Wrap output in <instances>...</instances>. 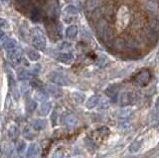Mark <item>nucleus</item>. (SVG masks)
Masks as SVG:
<instances>
[{
	"mask_svg": "<svg viewBox=\"0 0 159 158\" xmlns=\"http://www.w3.org/2000/svg\"><path fill=\"white\" fill-rule=\"evenodd\" d=\"M31 37H32V44L36 49L40 51H44L47 47V41L44 36V33L40 29L34 28L31 30Z\"/></svg>",
	"mask_w": 159,
	"mask_h": 158,
	"instance_id": "obj_1",
	"label": "nucleus"
},
{
	"mask_svg": "<svg viewBox=\"0 0 159 158\" xmlns=\"http://www.w3.org/2000/svg\"><path fill=\"white\" fill-rule=\"evenodd\" d=\"M61 122L67 128H74L78 124V118L70 111H64L61 114Z\"/></svg>",
	"mask_w": 159,
	"mask_h": 158,
	"instance_id": "obj_2",
	"label": "nucleus"
},
{
	"mask_svg": "<svg viewBox=\"0 0 159 158\" xmlns=\"http://www.w3.org/2000/svg\"><path fill=\"white\" fill-rule=\"evenodd\" d=\"M150 79H151V74L150 72L145 69L139 72L134 78V83L135 85H137L138 86H145L149 83Z\"/></svg>",
	"mask_w": 159,
	"mask_h": 158,
	"instance_id": "obj_3",
	"label": "nucleus"
},
{
	"mask_svg": "<svg viewBox=\"0 0 159 158\" xmlns=\"http://www.w3.org/2000/svg\"><path fill=\"white\" fill-rule=\"evenodd\" d=\"M48 79L51 83H55L58 86H68L69 85V80L63 74L57 73V72H52L48 75Z\"/></svg>",
	"mask_w": 159,
	"mask_h": 158,
	"instance_id": "obj_4",
	"label": "nucleus"
},
{
	"mask_svg": "<svg viewBox=\"0 0 159 158\" xmlns=\"http://www.w3.org/2000/svg\"><path fill=\"white\" fill-rule=\"evenodd\" d=\"M22 54H23L22 50L17 46L12 50L7 51V58L13 64H19V63L22 62V59H23Z\"/></svg>",
	"mask_w": 159,
	"mask_h": 158,
	"instance_id": "obj_5",
	"label": "nucleus"
},
{
	"mask_svg": "<svg viewBox=\"0 0 159 158\" xmlns=\"http://www.w3.org/2000/svg\"><path fill=\"white\" fill-rule=\"evenodd\" d=\"M57 60L62 64L71 65L74 61V55L72 53H61L57 56Z\"/></svg>",
	"mask_w": 159,
	"mask_h": 158,
	"instance_id": "obj_6",
	"label": "nucleus"
},
{
	"mask_svg": "<svg viewBox=\"0 0 159 158\" xmlns=\"http://www.w3.org/2000/svg\"><path fill=\"white\" fill-rule=\"evenodd\" d=\"M132 98H133V97H132L131 92H122L119 97V104L121 106H128V104H130L132 103Z\"/></svg>",
	"mask_w": 159,
	"mask_h": 158,
	"instance_id": "obj_7",
	"label": "nucleus"
},
{
	"mask_svg": "<svg viewBox=\"0 0 159 158\" xmlns=\"http://www.w3.org/2000/svg\"><path fill=\"white\" fill-rule=\"evenodd\" d=\"M47 92H48V94L50 95H52L53 97H61L62 95H63V91H62V89L58 88V86H56L54 85H49L47 86Z\"/></svg>",
	"mask_w": 159,
	"mask_h": 158,
	"instance_id": "obj_8",
	"label": "nucleus"
},
{
	"mask_svg": "<svg viewBox=\"0 0 159 158\" xmlns=\"http://www.w3.org/2000/svg\"><path fill=\"white\" fill-rule=\"evenodd\" d=\"M52 109V103L50 101H43L39 107V114L41 116H47Z\"/></svg>",
	"mask_w": 159,
	"mask_h": 158,
	"instance_id": "obj_9",
	"label": "nucleus"
},
{
	"mask_svg": "<svg viewBox=\"0 0 159 158\" xmlns=\"http://www.w3.org/2000/svg\"><path fill=\"white\" fill-rule=\"evenodd\" d=\"M78 35V27L75 25L69 26L66 29V37L69 40H74Z\"/></svg>",
	"mask_w": 159,
	"mask_h": 158,
	"instance_id": "obj_10",
	"label": "nucleus"
},
{
	"mask_svg": "<svg viewBox=\"0 0 159 158\" xmlns=\"http://www.w3.org/2000/svg\"><path fill=\"white\" fill-rule=\"evenodd\" d=\"M105 94L110 98L113 100V101H116L117 94H119V89H116V86H110L105 89Z\"/></svg>",
	"mask_w": 159,
	"mask_h": 158,
	"instance_id": "obj_11",
	"label": "nucleus"
},
{
	"mask_svg": "<svg viewBox=\"0 0 159 158\" xmlns=\"http://www.w3.org/2000/svg\"><path fill=\"white\" fill-rule=\"evenodd\" d=\"M32 127L35 130H44L47 127V121L44 120V119H35L32 122Z\"/></svg>",
	"mask_w": 159,
	"mask_h": 158,
	"instance_id": "obj_12",
	"label": "nucleus"
},
{
	"mask_svg": "<svg viewBox=\"0 0 159 158\" xmlns=\"http://www.w3.org/2000/svg\"><path fill=\"white\" fill-rule=\"evenodd\" d=\"M17 46H18V44H17V41L15 40V39L8 38V39H5L4 42H3V47L6 51L12 50V49H14V48H16Z\"/></svg>",
	"mask_w": 159,
	"mask_h": 158,
	"instance_id": "obj_13",
	"label": "nucleus"
},
{
	"mask_svg": "<svg viewBox=\"0 0 159 158\" xmlns=\"http://www.w3.org/2000/svg\"><path fill=\"white\" fill-rule=\"evenodd\" d=\"M99 103V95H92L89 100H87V103H86V106L88 107V109H93V107H96L98 104Z\"/></svg>",
	"mask_w": 159,
	"mask_h": 158,
	"instance_id": "obj_14",
	"label": "nucleus"
},
{
	"mask_svg": "<svg viewBox=\"0 0 159 158\" xmlns=\"http://www.w3.org/2000/svg\"><path fill=\"white\" fill-rule=\"evenodd\" d=\"M40 148L39 145L37 143H32V144L29 145L28 150H27V156H36V155L39 153Z\"/></svg>",
	"mask_w": 159,
	"mask_h": 158,
	"instance_id": "obj_15",
	"label": "nucleus"
},
{
	"mask_svg": "<svg viewBox=\"0 0 159 158\" xmlns=\"http://www.w3.org/2000/svg\"><path fill=\"white\" fill-rule=\"evenodd\" d=\"M18 134H19L18 127L14 124L10 125V127L8 128V136H9L11 139H15L16 137L18 136Z\"/></svg>",
	"mask_w": 159,
	"mask_h": 158,
	"instance_id": "obj_16",
	"label": "nucleus"
},
{
	"mask_svg": "<svg viewBox=\"0 0 159 158\" xmlns=\"http://www.w3.org/2000/svg\"><path fill=\"white\" fill-rule=\"evenodd\" d=\"M10 89H11V94L13 95V97H15V100H18L20 97V94H19L18 89H17L16 83L14 82L13 79H10Z\"/></svg>",
	"mask_w": 159,
	"mask_h": 158,
	"instance_id": "obj_17",
	"label": "nucleus"
},
{
	"mask_svg": "<svg viewBox=\"0 0 159 158\" xmlns=\"http://www.w3.org/2000/svg\"><path fill=\"white\" fill-rule=\"evenodd\" d=\"M73 100L77 104H82L85 101V95L80 92H76L73 94Z\"/></svg>",
	"mask_w": 159,
	"mask_h": 158,
	"instance_id": "obj_18",
	"label": "nucleus"
},
{
	"mask_svg": "<svg viewBox=\"0 0 159 158\" xmlns=\"http://www.w3.org/2000/svg\"><path fill=\"white\" fill-rule=\"evenodd\" d=\"M48 92H45V91H39L37 92V94L35 95V98H36V100L38 101H46L47 100H48Z\"/></svg>",
	"mask_w": 159,
	"mask_h": 158,
	"instance_id": "obj_19",
	"label": "nucleus"
},
{
	"mask_svg": "<svg viewBox=\"0 0 159 158\" xmlns=\"http://www.w3.org/2000/svg\"><path fill=\"white\" fill-rule=\"evenodd\" d=\"M30 78H31L30 72H28L26 70L19 71L18 75H17V79H18L19 80H21V82H23V80H29Z\"/></svg>",
	"mask_w": 159,
	"mask_h": 158,
	"instance_id": "obj_20",
	"label": "nucleus"
},
{
	"mask_svg": "<svg viewBox=\"0 0 159 158\" xmlns=\"http://www.w3.org/2000/svg\"><path fill=\"white\" fill-rule=\"evenodd\" d=\"M27 55H28V58L31 60V61H34L36 62L38 60L40 59V54L36 52V51H33V50H28L27 52Z\"/></svg>",
	"mask_w": 159,
	"mask_h": 158,
	"instance_id": "obj_21",
	"label": "nucleus"
},
{
	"mask_svg": "<svg viewBox=\"0 0 159 158\" xmlns=\"http://www.w3.org/2000/svg\"><path fill=\"white\" fill-rule=\"evenodd\" d=\"M65 11H66V13L70 14V15H76V14L79 13L78 8H77L75 5H69V6H67V7L65 8Z\"/></svg>",
	"mask_w": 159,
	"mask_h": 158,
	"instance_id": "obj_22",
	"label": "nucleus"
},
{
	"mask_svg": "<svg viewBox=\"0 0 159 158\" xmlns=\"http://www.w3.org/2000/svg\"><path fill=\"white\" fill-rule=\"evenodd\" d=\"M29 91H30V85L27 83H22L21 86H20V92L23 95H25L28 94Z\"/></svg>",
	"mask_w": 159,
	"mask_h": 158,
	"instance_id": "obj_23",
	"label": "nucleus"
},
{
	"mask_svg": "<svg viewBox=\"0 0 159 158\" xmlns=\"http://www.w3.org/2000/svg\"><path fill=\"white\" fill-rule=\"evenodd\" d=\"M35 109H36V103L32 100H28L27 103H26V110H27L28 112H32V111H34Z\"/></svg>",
	"mask_w": 159,
	"mask_h": 158,
	"instance_id": "obj_24",
	"label": "nucleus"
},
{
	"mask_svg": "<svg viewBox=\"0 0 159 158\" xmlns=\"http://www.w3.org/2000/svg\"><path fill=\"white\" fill-rule=\"evenodd\" d=\"M40 12L37 10V9H33V10L31 11V19L34 21V22H38V21H40Z\"/></svg>",
	"mask_w": 159,
	"mask_h": 158,
	"instance_id": "obj_25",
	"label": "nucleus"
},
{
	"mask_svg": "<svg viewBox=\"0 0 159 158\" xmlns=\"http://www.w3.org/2000/svg\"><path fill=\"white\" fill-rule=\"evenodd\" d=\"M85 143H86V146H87V148L89 149V150H93V149L96 148V145H95L93 140L89 138V137H87V138L85 139Z\"/></svg>",
	"mask_w": 159,
	"mask_h": 158,
	"instance_id": "obj_26",
	"label": "nucleus"
},
{
	"mask_svg": "<svg viewBox=\"0 0 159 158\" xmlns=\"http://www.w3.org/2000/svg\"><path fill=\"white\" fill-rule=\"evenodd\" d=\"M4 151H5V154L10 155L11 152H13V146H12V144H10V143H7V144H5Z\"/></svg>",
	"mask_w": 159,
	"mask_h": 158,
	"instance_id": "obj_27",
	"label": "nucleus"
},
{
	"mask_svg": "<svg viewBox=\"0 0 159 158\" xmlns=\"http://www.w3.org/2000/svg\"><path fill=\"white\" fill-rule=\"evenodd\" d=\"M42 86H43L42 83H40L39 80H31L30 82V86H33L34 89H40Z\"/></svg>",
	"mask_w": 159,
	"mask_h": 158,
	"instance_id": "obj_28",
	"label": "nucleus"
},
{
	"mask_svg": "<svg viewBox=\"0 0 159 158\" xmlns=\"http://www.w3.org/2000/svg\"><path fill=\"white\" fill-rule=\"evenodd\" d=\"M139 146H140V144L138 142L132 143L131 146L129 147V151L130 152H136V151H138V149H139Z\"/></svg>",
	"mask_w": 159,
	"mask_h": 158,
	"instance_id": "obj_29",
	"label": "nucleus"
},
{
	"mask_svg": "<svg viewBox=\"0 0 159 158\" xmlns=\"http://www.w3.org/2000/svg\"><path fill=\"white\" fill-rule=\"evenodd\" d=\"M25 147H26L25 142H20L19 144L17 145V152H18V153H22V152H24Z\"/></svg>",
	"mask_w": 159,
	"mask_h": 158,
	"instance_id": "obj_30",
	"label": "nucleus"
},
{
	"mask_svg": "<svg viewBox=\"0 0 159 158\" xmlns=\"http://www.w3.org/2000/svg\"><path fill=\"white\" fill-rule=\"evenodd\" d=\"M58 48H59V50L69 49V48H71V44L68 43V42H63V43H61L60 45H59Z\"/></svg>",
	"mask_w": 159,
	"mask_h": 158,
	"instance_id": "obj_31",
	"label": "nucleus"
},
{
	"mask_svg": "<svg viewBox=\"0 0 159 158\" xmlns=\"http://www.w3.org/2000/svg\"><path fill=\"white\" fill-rule=\"evenodd\" d=\"M24 136H25V138H27V139H32L34 135L32 134L30 129H28V127H26V129L24 130Z\"/></svg>",
	"mask_w": 159,
	"mask_h": 158,
	"instance_id": "obj_32",
	"label": "nucleus"
},
{
	"mask_svg": "<svg viewBox=\"0 0 159 158\" xmlns=\"http://www.w3.org/2000/svg\"><path fill=\"white\" fill-rule=\"evenodd\" d=\"M88 6H89L90 10H93L96 6V0H88Z\"/></svg>",
	"mask_w": 159,
	"mask_h": 158,
	"instance_id": "obj_33",
	"label": "nucleus"
},
{
	"mask_svg": "<svg viewBox=\"0 0 159 158\" xmlns=\"http://www.w3.org/2000/svg\"><path fill=\"white\" fill-rule=\"evenodd\" d=\"M110 106V103L107 100H104L101 101V106H99V107H101L102 109H107V107Z\"/></svg>",
	"mask_w": 159,
	"mask_h": 158,
	"instance_id": "obj_34",
	"label": "nucleus"
},
{
	"mask_svg": "<svg viewBox=\"0 0 159 158\" xmlns=\"http://www.w3.org/2000/svg\"><path fill=\"white\" fill-rule=\"evenodd\" d=\"M8 27V22L3 18L0 17V28H7Z\"/></svg>",
	"mask_w": 159,
	"mask_h": 158,
	"instance_id": "obj_35",
	"label": "nucleus"
},
{
	"mask_svg": "<svg viewBox=\"0 0 159 158\" xmlns=\"http://www.w3.org/2000/svg\"><path fill=\"white\" fill-rule=\"evenodd\" d=\"M40 70H41V66L39 64L35 65L34 67H33V69H32V73L35 74V75H38V74H39Z\"/></svg>",
	"mask_w": 159,
	"mask_h": 158,
	"instance_id": "obj_36",
	"label": "nucleus"
},
{
	"mask_svg": "<svg viewBox=\"0 0 159 158\" xmlns=\"http://www.w3.org/2000/svg\"><path fill=\"white\" fill-rule=\"evenodd\" d=\"M4 40H5V34H4V32L2 31V30H0V46H1V45H3Z\"/></svg>",
	"mask_w": 159,
	"mask_h": 158,
	"instance_id": "obj_37",
	"label": "nucleus"
},
{
	"mask_svg": "<svg viewBox=\"0 0 159 158\" xmlns=\"http://www.w3.org/2000/svg\"><path fill=\"white\" fill-rule=\"evenodd\" d=\"M56 122H57V109L55 110L54 113H53V115H52V123L55 125Z\"/></svg>",
	"mask_w": 159,
	"mask_h": 158,
	"instance_id": "obj_38",
	"label": "nucleus"
},
{
	"mask_svg": "<svg viewBox=\"0 0 159 158\" xmlns=\"http://www.w3.org/2000/svg\"><path fill=\"white\" fill-rule=\"evenodd\" d=\"M18 1H19L20 3H22L23 5H26V4H27V3H28L29 0H18Z\"/></svg>",
	"mask_w": 159,
	"mask_h": 158,
	"instance_id": "obj_39",
	"label": "nucleus"
},
{
	"mask_svg": "<svg viewBox=\"0 0 159 158\" xmlns=\"http://www.w3.org/2000/svg\"><path fill=\"white\" fill-rule=\"evenodd\" d=\"M155 104H156V107L159 109V97H157V100H156V103H155Z\"/></svg>",
	"mask_w": 159,
	"mask_h": 158,
	"instance_id": "obj_40",
	"label": "nucleus"
},
{
	"mask_svg": "<svg viewBox=\"0 0 159 158\" xmlns=\"http://www.w3.org/2000/svg\"><path fill=\"white\" fill-rule=\"evenodd\" d=\"M2 1H4L5 3H8V2H9V0H2Z\"/></svg>",
	"mask_w": 159,
	"mask_h": 158,
	"instance_id": "obj_41",
	"label": "nucleus"
},
{
	"mask_svg": "<svg viewBox=\"0 0 159 158\" xmlns=\"http://www.w3.org/2000/svg\"><path fill=\"white\" fill-rule=\"evenodd\" d=\"M158 62H159V54H158Z\"/></svg>",
	"mask_w": 159,
	"mask_h": 158,
	"instance_id": "obj_42",
	"label": "nucleus"
},
{
	"mask_svg": "<svg viewBox=\"0 0 159 158\" xmlns=\"http://www.w3.org/2000/svg\"><path fill=\"white\" fill-rule=\"evenodd\" d=\"M0 10H1V5H0Z\"/></svg>",
	"mask_w": 159,
	"mask_h": 158,
	"instance_id": "obj_43",
	"label": "nucleus"
}]
</instances>
